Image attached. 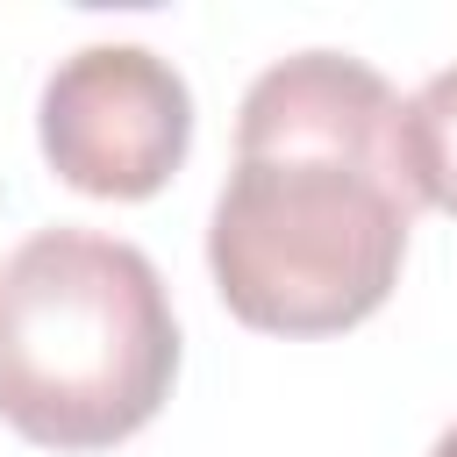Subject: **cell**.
Here are the masks:
<instances>
[{"label": "cell", "mask_w": 457, "mask_h": 457, "mask_svg": "<svg viewBox=\"0 0 457 457\" xmlns=\"http://www.w3.org/2000/svg\"><path fill=\"white\" fill-rule=\"evenodd\" d=\"M414 207L386 71L343 50L278 57L236 114V171L207 221L214 293L264 336L357 328L400 286Z\"/></svg>", "instance_id": "obj_1"}, {"label": "cell", "mask_w": 457, "mask_h": 457, "mask_svg": "<svg viewBox=\"0 0 457 457\" xmlns=\"http://www.w3.org/2000/svg\"><path fill=\"white\" fill-rule=\"evenodd\" d=\"M179 378L157 264L100 228H36L0 264V421L43 450L136 436Z\"/></svg>", "instance_id": "obj_2"}, {"label": "cell", "mask_w": 457, "mask_h": 457, "mask_svg": "<svg viewBox=\"0 0 457 457\" xmlns=\"http://www.w3.org/2000/svg\"><path fill=\"white\" fill-rule=\"evenodd\" d=\"M193 143V93L143 43H86L43 79V157L71 193L150 200Z\"/></svg>", "instance_id": "obj_3"}, {"label": "cell", "mask_w": 457, "mask_h": 457, "mask_svg": "<svg viewBox=\"0 0 457 457\" xmlns=\"http://www.w3.org/2000/svg\"><path fill=\"white\" fill-rule=\"evenodd\" d=\"M400 171L421 207L457 214V64L400 100Z\"/></svg>", "instance_id": "obj_4"}, {"label": "cell", "mask_w": 457, "mask_h": 457, "mask_svg": "<svg viewBox=\"0 0 457 457\" xmlns=\"http://www.w3.org/2000/svg\"><path fill=\"white\" fill-rule=\"evenodd\" d=\"M428 457H457V421H450V428L436 436V450H428Z\"/></svg>", "instance_id": "obj_5"}]
</instances>
